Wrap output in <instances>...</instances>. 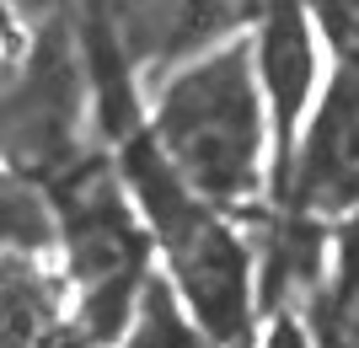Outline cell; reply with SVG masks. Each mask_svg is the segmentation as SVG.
Returning <instances> with one entry per match:
<instances>
[{"label":"cell","instance_id":"6da1fadb","mask_svg":"<svg viewBox=\"0 0 359 348\" xmlns=\"http://www.w3.org/2000/svg\"><path fill=\"white\" fill-rule=\"evenodd\" d=\"M145 134L210 209L247 220L273 204V123L252 32L166 76L145 102Z\"/></svg>","mask_w":359,"mask_h":348},{"label":"cell","instance_id":"7a4b0ae2","mask_svg":"<svg viewBox=\"0 0 359 348\" xmlns=\"http://www.w3.org/2000/svg\"><path fill=\"white\" fill-rule=\"evenodd\" d=\"M70 27L91 76V107L113 145L145 129L140 97L182 64L247 38L257 0H70Z\"/></svg>","mask_w":359,"mask_h":348},{"label":"cell","instance_id":"3957f363","mask_svg":"<svg viewBox=\"0 0 359 348\" xmlns=\"http://www.w3.org/2000/svg\"><path fill=\"white\" fill-rule=\"evenodd\" d=\"M118 177L150 230V246L161 252L166 284L182 295L194 321L220 348H247L257 311V258L236 220L188 193L145 129L118 145Z\"/></svg>","mask_w":359,"mask_h":348},{"label":"cell","instance_id":"277c9868","mask_svg":"<svg viewBox=\"0 0 359 348\" xmlns=\"http://www.w3.org/2000/svg\"><path fill=\"white\" fill-rule=\"evenodd\" d=\"M48 204H54V246H60V279L70 289V311L97 348H113L140 289L156 273L150 230L118 167L97 155H86L60 182H48Z\"/></svg>","mask_w":359,"mask_h":348},{"label":"cell","instance_id":"5b68a950","mask_svg":"<svg viewBox=\"0 0 359 348\" xmlns=\"http://www.w3.org/2000/svg\"><path fill=\"white\" fill-rule=\"evenodd\" d=\"M91 107V76L81 60L70 16H48L32 32L11 76L0 81V161L32 182H60L75 172L81 155V123Z\"/></svg>","mask_w":359,"mask_h":348},{"label":"cell","instance_id":"8992f818","mask_svg":"<svg viewBox=\"0 0 359 348\" xmlns=\"http://www.w3.org/2000/svg\"><path fill=\"white\" fill-rule=\"evenodd\" d=\"M273 209L306 225H344L359 214V70L332 64L322 81Z\"/></svg>","mask_w":359,"mask_h":348},{"label":"cell","instance_id":"52a82bcc","mask_svg":"<svg viewBox=\"0 0 359 348\" xmlns=\"http://www.w3.org/2000/svg\"><path fill=\"white\" fill-rule=\"evenodd\" d=\"M252 54H257V81H263L269 123H273V193H279L285 167L295 155V139L316 107V91H322L316 22L306 11V0H257Z\"/></svg>","mask_w":359,"mask_h":348},{"label":"cell","instance_id":"ba28073f","mask_svg":"<svg viewBox=\"0 0 359 348\" xmlns=\"http://www.w3.org/2000/svg\"><path fill=\"white\" fill-rule=\"evenodd\" d=\"M0 348H97L43 252H0Z\"/></svg>","mask_w":359,"mask_h":348},{"label":"cell","instance_id":"9c48e42d","mask_svg":"<svg viewBox=\"0 0 359 348\" xmlns=\"http://www.w3.org/2000/svg\"><path fill=\"white\" fill-rule=\"evenodd\" d=\"M113 348H220V343L194 321L182 295L166 284V273H150V284L140 289V300Z\"/></svg>","mask_w":359,"mask_h":348},{"label":"cell","instance_id":"30bf717a","mask_svg":"<svg viewBox=\"0 0 359 348\" xmlns=\"http://www.w3.org/2000/svg\"><path fill=\"white\" fill-rule=\"evenodd\" d=\"M48 246H54L48 188L0 161V252H48Z\"/></svg>","mask_w":359,"mask_h":348},{"label":"cell","instance_id":"8fae6325","mask_svg":"<svg viewBox=\"0 0 359 348\" xmlns=\"http://www.w3.org/2000/svg\"><path fill=\"white\" fill-rule=\"evenodd\" d=\"M311 327L322 337V348H359V295L348 300H322L311 295Z\"/></svg>","mask_w":359,"mask_h":348},{"label":"cell","instance_id":"7c38bea8","mask_svg":"<svg viewBox=\"0 0 359 348\" xmlns=\"http://www.w3.org/2000/svg\"><path fill=\"white\" fill-rule=\"evenodd\" d=\"M257 348H322V337H316L311 316L300 305H279V311H269V327H263Z\"/></svg>","mask_w":359,"mask_h":348},{"label":"cell","instance_id":"4fadbf2b","mask_svg":"<svg viewBox=\"0 0 359 348\" xmlns=\"http://www.w3.org/2000/svg\"><path fill=\"white\" fill-rule=\"evenodd\" d=\"M11 43H16V16H11V6L0 0V60L11 54Z\"/></svg>","mask_w":359,"mask_h":348}]
</instances>
